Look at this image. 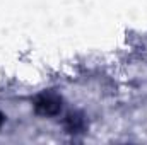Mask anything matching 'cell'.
<instances>
[{
    "label": "cell",
    "instance_id": "6da1fadb",
    "mask_svg": "<svg viewBox=\"0 0 147 145\" xmlns=\"http://www.w3.org/2000/svg\"><path fill=\"white\" fill-rule=\"evenodd\" d=\"M0 125H2V119H0Z\"/></svg>",
    "mask_w": 147,
    "mask_h": 145
}]
</instances>
